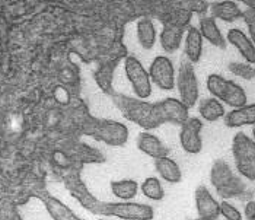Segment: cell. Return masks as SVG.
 <instances>
[{
    "label": "cell",
    "instance_id": "d4e9b609",
    "mask_svg": "<svg viewBox=\"0 0 255 220\" xmlns=\"http://www.w3.org/2000/svg\"><path fill=\"white\" fill-rule=\"evenodd\" d=\"M141 193L153 201L162 200L165 197V193H163V187L160 184V181L157 180L156 177H149L143 181L141 184Z\"/></svg>",
    "mask_w": 255,
    "mask_h": 220
},
{
    "label": "cell",
    "instance_id": "7c38bea8",
    "mask_svg": "<svg viewBox=\"0 0 255 220\" xmlns=\"http://www.w3.org/2000/svg\"><path fill=\"white\" fill-rule=\"evenodd\" d=\"M196 207L200 218L216 220L220 216V203L212 196L207 187L198 185L196 188Z\"/></svg>",
    "mask_w": 255,
    "mask_h": 220
},
{
    "label": "cell",
    "instance_id": "8992f818",
    "mask_svg": "<svg viewBox=\"0 0 255 220\" xmlns=\"http://www.w3.org/2000/svg\"><path fill=\"white\" fill-rule=\"evenodd\" d=\"M194 63L184 59L179 63L177 76V88L179 92V100L182 101L188 108L194 107L198 101V80L194 70Z\"/></svg>",
    "mask_w": 255,
    "mask_h": 220
},
{
    "label": "cell",
    "instance_id": "5b68a950",
    "mask_svg": "<svg viewBox=\"0 0 255 220\" xmlns=\"http://www.w3.org/2000/svg\"><path fill=\"white\" fill-rule=\"evenodd\" d=\"M207 89L219 101H223L226 105L238 108L247 104V94L242 86H239L234 80L226 79L220 75H209L206 80Z\"/></svg>",
    "mask_w": 255,
    "mask_h": 220
},
{
    "label": "cell",
    "instance_id": "2e32d148",
    "mask_svg": "<svg viewBox=\"0 0 255 220\" xmlns=\"http://www.w3.org/2000/svg\"><path fill=\"white\" fill-rule=\"evenodd\" d=\"M137 147L147 156L157 159L162 156H168V149L162 141L157 139L155 134L149 131L140 133L137 137Z\"/></svg>",
    "mask_w": 255,
    "mask_h": 220
},
{
    "label": "cell",
    "instance_id": "3957f363",
    "mask_svg": "<svg viewBox=\"0 0 255 220\" xmlns=\"http://www.w3.org/2000/svg\"><path fill=\"white\" fill-rule=\"evenodd\" d=\"M210 181L222 199H247L250 191L247 184L241 180L228 162L219 159L213 163L210 171Z\"/></svg>",
    "mask_w": 255,
    "mask_h": 220
},
{
    "label": "cell",
    "instance_id": "cb8c5ba5",
    "mask_svg": "<svg viewBox=\"0 0 255 220\" xmlns=\"http://www.w3.org/2000/svg\"><path fill=\"white\" fill-rule=\"evenodd\" d=\"M111 191L120 200L130 201L137 196L138 184L134 180H120L111 182Z\"/></svg>",
    "mask_w": 255,
    "mask_h": 220
},
{
    "label": "cell",
    "instance_id": "4fadbf2b",
    "mask_svg": "<svg viewBox=\"0 0 255 220\" xmlns=\"http://www.w3.org/2000/svg\"><path fill=\"white\" fill-rule=\"evenodd\" d=\"M226 41L235 47L247 63L255 64V44L245 32H242L239 28H232L228 31Z\"/></svg>",
    "mask_w": 255,
    "mask_h": 220
},
{
    "label": "cell",
    "instance_id": "9a60e30c",
    "mask_svg": "<svg viewBox=\"0 0 255 220\" xmlns=\"http://www.w3.org/2000/svg\"><path fill=\"white\" fill-rule=\"evenodd\" d=\"M187 22L190 20H184V22H171L168 23L160 35V42L165 51L168 53H174L177 51L181 45V40H182V34H184V28L187 25Z\"/></svg>",
    "mask_w": 255,
    "mask_h": 220
},
{
    "label": "cell",
    "instance_id": "ba28073f",
    "mask_svg": "<svg viewBox=\"0 0 255 220\" xmlns=\"http://www.w3.org/2000/svg\"><path fill=\"white\" fill-rule=\"evenodd\" d=\"M124 70H126L127 79L130 80L133 86L134 94L141 100H147L152 95V79H150L149 70H146L140 60L133 56L126 57Z\"/></svg>",
    "mask_w": 255,
    "mask_h": 220
},
{
    "label": "cell",
    "instance_id": "8fae6325",
    "mask_svg": "<svg viewBox=\"0 0 255 220\" xmlns=\"http://www.w3.org/2000/svg\"><path fill=\"white\" fill-rule=\"evenodd\" d=\"M201 130H203V122L200 118L190 117L181 125L179 131V141L182 149L190 153L197 155L203 149V140H201Z\"/></svg>",
    "mask_w": 255,
    "mask_h": 220
},
{
    "label": "cell",
    "instance_id": "484cf974",
    "mask_svg": "<svg viewBox=\"0 0 255 220\" xmlns=\"http://www.w3.org/2000/svg\"><path fill=\"white\" fill-rule=\"evenodd\" d=\"M113 72H114V64H104L95 76L99 88L104 92L111 94V95L114 94V91H113Z\"/></svg>",
    "mask_w": 255,
    "mask_h": 220
},
{
    "label": "cell",
    "instance_id": "277c9868",
    "mask_svg": "<svg viewBox=\"0 0 255 220\" xmlns=\"http://www.w3.org/2000/svg\"><path fill=\"white\" fill-rule=\"evenodd\" d=\"M232 155L236 171L248 181H255V141L239 131L232 140Z\"/></svg>",
    "mask_w": 255,
    "mask_h": 220
},
{
    "label": "cell",
    "instance_id": "e0dca14e",
    "mask_svg": "<svg viewBox=\"0 0 255 220\" xmlns=\"http://www.w3.org/2000/svg\"><path fill=\"white\" fill-rule=\"evenodd\" d=\"M200 32L203 35V38L209 41L212 45H215L220 50L226 48V38L223 37V34L220 32L219 26H217L216 19L213 16H204L200 19Z\"/></svg>",
    "mask_w": 255,
    "mask_h": 220
},
{
    "label": "cell",
    "instance_id": "7a4b0ae2",
    "mask_svg": "<svg viewBox=\"0 0 255 220\" xmlns=\"http://www.w3.org/2000/svg\"><path fill=\"white\" fill-rule=\"evenodd\" d=\"M113 101L126 120L137 124L144 130H153L162 125V121L157 114L156 102H149L138 97L131 98L116 92L113 94Z\"/></svg>",
    "mask_w": 255,
    "mask_h": 220
},
{
    "label": "cell",
    "instance_id": "5bb4252c",
    "mask_svg": "<svg viewBox=\"0 0 255 220\" xmlns=\"http://www.w3.org/2000/svg\"><path fill=\"white\" fill-rule=\"evenodd\" d=\"M225 125L229 128L255 125V104H245L229 111L225 115Z\"/></svg>",
    "mask_w": 255,
    "mask_h": 220
},
{
    "label": "cell",
    "instance_id": "ffe728a7",
    "mask_svg": "<svg viewBox=\"0 0 255 220\" xmlns=\"http://www.w3.org/2000/svg\"><path fill=\"white\" fill-rule=\"evenodd\" d=\"M155 168H156L157 174L160 175V178L166 182L177 184L182 180V172H181L178 163L168 156H162V158L155 159Z\"/></svg>",
    "mask_w": 255,
    "mask_h": 220
},
{
    "label": "cell",
    "instance_id": "d6986e66",
    "mask_svg": "<svg viewBox=\"0 0 255 220\" xmlns=\"http://www.w3.org/2000/svg\"><path fill=\"white\" fill-rule=\"evenodd\" d=\"M203 35L198 28L190 26L185 34V57L191 63H197L203 54Z\"/></svg>",
    "mask_w": 255,
    "mask_h": 220
},
{
    "label": "cell",
    "instance_id": "52a82bcc",
    "mask_svg": "<svg viewBox=\"0 0 255 220\" xmlns=\"http://www.w3.org/2000/svg\"><path fill=\"white\" fill-rule=\"evenodd\" d=\"M89 136L107 143L108 146L120 147V146H124L128 140V128L124 124L117 122V121H95L91 125Z\"/></svg>",
    "mask_w": 255,
    "mask_h": 220
},
{
    "label": "cell",
    "instance_id": "4dcf8cb0",
    "mask_svg": "<svg viewBox=\"0 0 255 220\" xmlns=\"http://www.w3.org/2000/svg\"><path fill=\"white\" fill-rule=\"evenodd\" d=\"M255 215V200H250L245 204V216L251 218Z\"/></svg>",
    "mask_w": 255,
    "mask_h": 220
},
{
    "label": "cell",
    "instance_id": "4316f807",
    "mask_svg": "<svg viewBox=\"0 0 255 220\" xmlns=\"http://www.w3.org/2000/svg\"><path fill=\"white\" fill-rule=\"evenodd\" d=\"M229 72L234 73L238 78H242L245 80L255 79V67L251 63H238V61H232L228 66Z\"/></svg>",
    "mask_w": 255,
    "mask_h": 220
},
{
    "label": "cell",
    "instance_id": "f546056e",
    "mask_svg": "<svg viewBox=\"0 0 255 220\" xmlns=\"http://www.w3.org/2000/svg\"><path fill=\"white\" fill-rule=\"evenodd\" d=\"M56 100L59 101V102H67V100H69V94L66 92L64 88H57V89H56Z\"/></svg>",
    "mask_w": 255,
    "mask_h": 220
},
{
    "label": "cell",
    "instance_id": "44dd1931",
    "mask_svg": "<svg viewBox=\"0 0 255 220\" xmlns=\"http://www.w3.org/2000/svg\"><path fill=\"white\" fill-rule=\"evenodd\" d=\"M41 200L44 203L45 209L48 210L50 216L54 220H83L76 216L64 203L51 196H41Z\"/></svg>",
    "mask_w": 255,
    "mask_h": 220
},
{
    "label": "cell",
    "instance_id": "30bf717a",
    "mask_svg": "<svg viewBox=\"0 0 255 220\" xmlns=\"http://www.w3.org/2000/svg\"><path fill=\"white\" fill-rule=\"evenodd\" d=\"M149 75L152 82L156 85L157 88L163 89V91H171L175 88V69L172 61L169 60L166 56H157L155 60L152 61L150 69H149Z\"/></svg>",
    "mask_w": 255,
    "mask_h": 220
},
{
    "label": "cell",
    "instance_id": "7402d4cb",
    "mask_svg": "<svg viewBox=\"0 0 255 220\" xmlns=\"http://www.w3.org/2000/svg\"><path fill=\"white\" fill-rule=\"evenodd\" d=\"M198 112L203 120L209 121V122H215L220 118H225V115H226L223 104L215 97L201 101L198 105Z\"/></svg>",
    "mask_w": 255,
    "mask_h": 220
},
{
    "label": "cell",
    "instance_id": "f1b7e54d",
    "mask_svg": "<svg viewBox=\"0 0 255 220\" xmlns=\"http://www.w3.org/2000/svg\"><path fill=\"white\" fill-rule=\"evenodd\" d=\"M242 19L245 22L247 28H248V34L250 38L255 44V7H248L244 10L242 13Z\"/></svg>",
    "mask_w": 255,
    "mask_h": 220
},
{
    "label": "cell",
    "instance_id": "9c48e42d",
    "mask_svg": "<svg viewBox=\"0 0 255 220\" xmlns=\"http://www.w3.org/2000/svg\"><path fill=\"white\" fill-rule=\"evenodd\" d=\"M157 114L162 124L182 125L190 118V108L177 98H165L156 102Z\"/></svg>",
    "mask_w": 255,
    "mask_h": 220
},
{
    "label": "cell",
    "instance_id": "d6a6232c",
    "mask_svg": "<svg viewBox=\"0 0 255 220\" xmlns=\"http://www.w3.org/2000/svg\"><path fill=\"white\" fill-rule=\"evenodd\" d=\"M247 220H255V215L254 216H251V218H247Z\"/></svg>",
    "mask_w": 255,
    "mask_h": 220
},
{
    "label": "cell",
    "instance_id": "836d02e7",
    "mask_svg": "<svg viewBox=\"0 0 255 220\" xmlns=\"http://www.w3.org/2000/svg\"><path fill=\"white\" fill-rule=\"evenodd\" d=\"M196 220H209V219H204V218H198V219H196Z\"/></svg>",
    "mask_w": 255,
    "mask_h": 220
},
{
    "label": "cell",
    "instance_id": "603a6c76",
    "mask_svg": "<svg viewBox=\"0 0 255 220\" xmlns=\"http://www.w3.org/2000/svg\"><path fill=\"white\" fill-rule=\"evenodd\" d=\"M137 38L140 45L144 50H152L155 47V42H156V28H155V23L152 20L147 19V18L138 20Z\"/></svg>",
    "mask_w": 255,
    "mask_h": 220
},
{
    "label": "cell",
    "instance_id": "1f68e13d",
    "mask_svg": "<svg viewBox=\"0 0 255 220\" xmlns=\"http://www.w3.org/2000/svg\"><path fill=\"white\" fill-rule=\"evenodd\" d=\"M253 139H254V141H255V125L253 127Z\"/></svg>",
    "mask_w": 255,
    "mask_h": 220
},
{
    "label": "cell",
    "instance_id": "83f0119b",
    "mask_svg": "<svg viewBox=\"0 0 255 220\" xmlns=\"http://www.w3.org/2000/svg\"><path fill=\"white\" fill-rule=\"evenodd\" d=\"M220 216H223L226 220H242L241 212L226 200L220 203Z\"/></svg>",
    "mask_w": 255,
    "mask_h": 220
},
{
    "label": "cell",
    "instance_id": "e575fe53",
    "mask_svg": "<svg viewBox=\"0 0 255 220\" xmlns=\"http://www.w3.org/2000/svg\"><path fill=\"white\" fill-rule=\"evenodd\" d=\"M99 220H105V219H99Z\"/></svg>",
    "mask_w": 255,
    "mask_h": 220
},
{
    "label": "cell",
    "instance_id": "ac0fdd59",
    "mask_svg": "<svg viewBox=\"0 0 255 220\" xmlns=\"http://www.w3.org/2000/svg\"><path fill=\"white\" fill-rule=\"evenodd\" d=\"M244 10L239 9V6L232 0H222L212 3L210 6V16L215 19H220L223 22H235L242 18Z\"/></svg>",
    "mask_w": 255,
    "mask_h": 220
},
{
    "label": "cell",
    "instance_id": "6da1fadb",
    "mask_svg": "<svg viewBox=\"0 0 255 220\" xmlns=\"http://www.w3.org/2000/svg\"><path fill=\"white\" fill-rule=\"evenodd\" d=\"M85 209H88L94 215L111 216L123 220H152L155 216V210L149 204L133 203V201H99L92 199L86 193H73Z\"/></svg>",
    "mask_w": 255,
    "mask_h": 220
}]
</instances>
